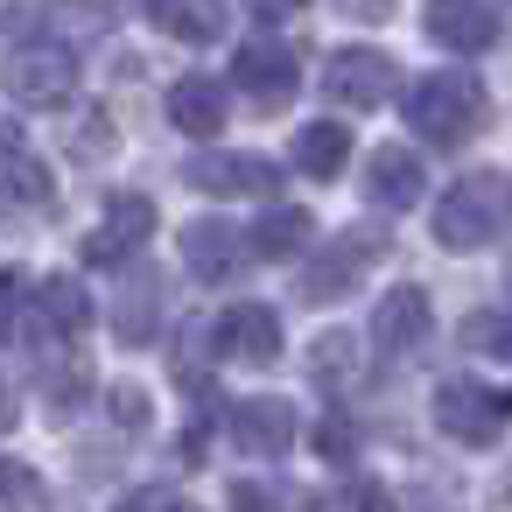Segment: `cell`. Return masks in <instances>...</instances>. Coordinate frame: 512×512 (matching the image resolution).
Returning <instances> with one entry per match:
<instances>
[{"label": "cell", "instance_id": "obj_4", "mask_svg": "<svg viewBox=\"0 0 512 512\" xmlns=\"http://www.w3.org/2000/svg\"><path fill=\"white\" fill-rule=\"evenodd\" d=\"M435 428L463 449H498L505 435V393L484 379H442L435 386Z\"/></svg>", "mask_w": 512, "mask_h": 512}, {"label": "cell", "instance_id": "obj_27", "mask_svg": "<svg viewBox=\"0 0 512 512\" xmlns=\"http://www.w3.org/2000/svg\"><path fill=\"white\" fill-rule=\"evenodd\" d=\"M463 344L484 351V358H505V316H498V309H477V316L463 323Z\"/></svg>", "mask_w": 512, "mask_h": 512}, {"label": "cell", "instance_id": "obj_14", "mask_svg": "<svg viewBox=\"0 0 512 512\" xmlns=\"http://www.w3.org/2000/svg\"><path fill=\"white\" fill-rule=\"evenodd\" d=\"M421 190H428L421 155H407V148H372V162H365V197H372V211H414Z\"/></svg>", "mask_w": 512, "mask_h": 512}, {"label": "cell", "instance_id": "obj_15", "mask_svg": "<svg viewBox=\"0 0 512 512\" xmlns=\"http://www.w3.org/2000/svg\"><path fill=\"white\" fill-rule=\"evenodd\" d=\"M239 260H246V246H239V232H232V225H218V218L183 225V267H190L197 281H232V274H239Z\"/></svg>", "mask_w": 512, "mask_h": 512}, {"label": "cell", "instance_id": "obj_11", "mask_svg": "<svg viewBox=\"0 0 512 512\" xmlns=\"http://www.w3.org/2000/svg\"><path fill=\"white\" fill-rule=\"evenodd\" d=\"M155 232V204L148 197H113L106 204V225L85 239V267H127Z\"/></svg>", "mask_w": 512, "mask_h": 512}, {"label": "cell", "instance_id": "obj_6", "mask_svg": "<svg viewBox=\"0 0 512 512\" xmlns=\"http://www.w3.org/2000/svg\"><path fill=\"white\" fill-rule=\"evenodd\" d=\"M379 246H386V239H379L372 225H365V232H344V239H330V246L309 260V274L295 281V288H302V302H337L344 288H358V274H365V260H372Z\"/></svg>", "mask_w": 512, "mask_h": 512}, {"label": "cell", "instance_id": "obj_20", "mask_svg": "<svg viewBox=\"0 0 512 512\" xmlns=\"http://www.w3.org/2000/svg\"><path fill=\"white\" fill-rule=\"evenodd\" d=\"M344 162H351V127H337V120H316V127H302L295 134V169L302 176H344Z\"/></svg>", "mask_w": 512, "mask_h": 512}, {"label": "cell", "instance_id": "obj_25", "mask_svg": "<svg viewBox=\"0 0 512 512\" xmlns=\"http://www.w3.org/2000/svg\"><path fill=\"white\" fill-rule=\"evenodd\" d=\"M316 456H323V463H351V456H358V421L323 414V421H316Z\"/></svg>", "mask_w": 512, "mask_h": 512}, {"label": "cell", "instance_id": "obj_1", "mask_svg": "<svg viewBox=\"0 0 512 512\" xmlns=\"http://www.w3.org/2000/svg\"><path fill=\"white\" fill-rule=\"evenodd\" d=\"M400 113H407V127H414V141H428V148H463V141L477 134L484 92H477L463 71H435V78H414V85H407Z\"/></svg>", "mask_w": 512, "mask_h": 512}, {"label": "cell", "instance_id": "obj_24", "mask_svg": "<svg viewBox=\"0 0 512 512\" xmlns=\"http://www.w3.org/2000/svg\"><path fill=\"white\" fill-rule=\"evenodd\" d=\"M85 393H92L85 358H71V365H57V372H50V414H57V421H64V414H78V407H85Z\"/></svg>", "mask_w": 512, "mask_h": 512}, {"label": "cell", "instance_id": "obj_30", "mask_svg": "<svg viewBox=\"0 0 512 512\" xmlns=\"http://www.w3.org/2000/svg\"><path fill=\"white\" fill-rule=\"evenodd\" d=\"M232 512H281V491L260 484V477H239L232 484Z\"/></svg>", "mask_w": 512, "mask_h": 512}, {"label": "cell", "instance_id": "obj_3", "mask_svg": "<svg viewBox=\"0 0 512 512\" xmlns=\"http://www.w3.org/2000/svg\"><path fill=\"white\" fill-rule=\"evenodd\" d=\"M0 85H8L15 106L50 113V106H64V99L78 92V57H71L64 43H15L8 64H0Z\"/></svg>", "mask_w": 512, "mask_h": 512}, {"label": "cell", "instance_id": "obj_28", "mask_svg": "<svg viewBox=\"0 0 512 512\" xmlns=\"http://www.w3.org/2000/svg\"><path fill=\"white\" fill-rule=\"evenodd\" d=\"M113 512H183V491H169V484H134V491H120Z\"/></svg>", "mask_w": 512, "mask_h": 512}, {"label": "cell", "instance_id": "obj_2", "mask_svg": "<svg viewBox=\"0 0 512 512\" xmlns=\"http://www.w3.org/2000/svg\"><path fill=\"white\" fill-rule=\"evenodd\" d=\"M498 232H505V176H498V169H470V176L442 197L435 239H442L449 253H477V246H491Z\"/></svg>", "mask_w": 512, "mask_h": 512}, {"label": "cell", "instance_id": "obj_7", "mask_svg": "<svg viewBox=\"0 0 512 512\" xmlns=\"http://www.w3.org/2000/svg\"><path fill=\"white\" fill-rule=\"evenodd\" d=\"M211 351L232 358V365H274L281 358V316L260 309V302H239L211 323Z\"/></svg>", "mask_w": 512, "mask_h": 512}, {"label": "cell", "instance_id": "obj_23", "mask_svg": "<svg viewBox=\"0 0 512 512\" xmlns=\"http://www.w3.org/2000/svg\"><path fill=\"white\" fill-rule=\"evenodd\" d=\"M36 498H43V477L15 456H0V512H36Z\"/></svg>", "mask_w": 512, "mask_h": 512}, {"label": "cell", "instance_id": "obj_13", "mask_svg": "<svg viewBox=\"0 0 512 512\" xmlns=\"http://www.w3.org/2000/svg\"><path fill=\"white\" fill-rule=\"evenodd\" d=\"M428 344V295L421 288H386L372 309V351L379 358H407Z\"/></svg>", "mask_w": 512, "mask_h": 512}, {"label": "cell", "instance_id": "obj_26", "mask_svg": "<svg viewBox=\"0 0 512 512\" xmlns=\"http://www.w3.org/2000/svg\"><path fill=\"white\" fill-rule=\"evenodd\" d=\"M57 22H64L71 36H92V29L113 22V0H57Z\"/></svg>", "mask_w": 512, "mask_h": 512}, {"label": "cell", "instance_id": "obj_33", "mask_svg": "<svg viewBox=\"0 0 512 512\" xmlns=\"http://www.w3.org/2000/svg\"><path fill=\"white\" fill-rule=\"evenodd\" d=\"M8 428H15V393L0 386V435H8Z\"/></svg>", "mask_w": 512, "mask_h": 512}, {"label": "cell", "instance_id": "obj_12", "mask_svg": "<svg viewBox=\"0 0 512 512\" xmlns=\"http://www.w3.org/2000/svg\"><path fill=\"white\" fill-rule=\"evenodd\" d=\"M295 78H302V64L288 43H239V57H232V85L260 106H281L295 92Z\"/></svg>", "mask_w": 512, "mask_h": 512}, {"label": "cell", "instance_id": "obj_17", "mask_svg": "<svg viewBox=\"0 0 512 512\" xmlns=\"http://www.w3.org/2000/svg\"><path fill=\"white\" fill-rule=\"evenodd\" d=\"M113 330H120V344H134V351L162 337V281H155V274H134V281L120 288Z\"/></svg>", "mask_w": 512, "mask_h": 512}, {"label": "cell", "instance_id": "obj_29", "mask_svg": "<svg viewBox=\"0 0 512 512\" xmlns=\"http://www.w3.org/2000/svg\"><path fill=\"white\" fill-rule=\"evenodd\" d=\"M106 407H113V421H120V428H134V435H141V428H148V414H155L141 386H113V400H106Z\"/></svg>", "mask_w": 512, "mask_h": 512}, {"label": "cell", "instance_id": "obj_10", "mask_svg": "<svg viewBox=\"0 0 512 512\" xmlns=\"http://www.w3.org/2000/svg\"><path fill=\"white\" fill-rule=\"evenodd\" d=\"M183 183L204 190V197H274L281 169H274L267 155H197V162L183 169Z\"/></svg>", "mask_w": 512, "mask_h": 512}, {"label": "cell", "instance_id": "obj_32", "mask_svg": "<svg viewBox=\"0 0 512 512\" xmlns=\"http://www.w3.org/2000/svg\"><path fill=\"white\" fill-rule=\"evenodd\" d=\"M400 512H456V505H449L442 491H407V498H400Z\"/></svg>", "mask_w": 512, "mask_h": 512}, {"label": "cell", "instance_id": "obj_31", "mask_svg": "<svg viewBox=\"0 0 512 512\" xmlns=\"http://www.w3.org/2000/svg\"><path fill=\"white\" fill-rule=\"evenodd\" d=\"M372 505H379V484H365V477H358V484H344L323 512H372Z\"/></svg>", "mask_w": 512, "mask_h": 512}, {"label": "cell", "instance_id": "obj_21", "mask_svg": "<svg viewBox=\"0 0 512 512\" xmlns=\"http://www.w3.org/2000/svg\"><path fill=\"white\" fill-rule=\"evenodd\" d=\"M36 323H43V330H57V337H78V330L92 323V302H85V288H78L71 274H50V281H36Z\"/></svg>", "mask_w": 512, "mask_h": 512}, {"label": "cell", "instance_id": "obj_8", "mask_svg": "<svg viewBox=\"0 0 512 512\" xmlns=\"http://www.w3.org/2000/svg\"><path fill=\"white\" fill-rule=\"evenodd\" d=\"M295 435H302V414L281 393H253L232 407V442L246 456H281V449H295Z\"/></svg>", "mask_w": 512, "mask_h": 512}, {"label": "cell", "instance_id": "obj_9", "mask_svg": "<svg viewBox=\"0 0 512 512\" xmlns=\"http://www.w3.org/2000/svg\"><path fill=\"white\" fill-rule=\"evenodd\" d=\"M421 29H428V43H442V50L484 57V50L498 43V8H491V0H428Z\"/></svg>", "mask_w": 512, "mask_h": 512}, {"label": "cell", "instance_id": "obj_22", "mask_svg": "<svg viewBox=\"0 0 512 512\" xmlns=\"http://www.w3.org/2000/svg\"><path fill=\"white\" fill-rule=\"evenodd\" d=\"M302 246H309V211H267L253 225V253H267V260H288Z\"/></svg>", "mask_w": 512, "mask_h": 512}, {"label": "cell", "instance_id": "obj_34", "mask_svg": "<svg viewBox=\"0 0 512 512\" xmlns=\"http://www.w3.org/2000/svg\"><path fill=\"white\" fill-rule=\"evenodd\" d=\"M183 512H197V505H183Z\"/></svg>", "mask_w": 512, "mask_h": 512}, {"label": "cell", "instance_id": "obj_5", "mask_svg": "<svg viewBox=\"0 0 512 512\" xmlns=\"http://www.w3.org/2000/svg\"><path fill=\"white\" fill-rule=\"evenodd\" d=\"M323 92H330L337 106H351V113H372V106H393V99H400V71H393V57H379V50H337V57L323 64Z\"/></svg>", "mask_w": 512, "mask_h": 512}, {"label": "cell", "instance_id": "obj_16", "mask_svg": "<svg viewBox=\"0 0 512 512\" xmlns=\"http://www.w3.org/2000/svg\"><path fill=\"white\" fill-rule=\"evenodd\" d=\"M148 22L169 36V43H225V0H148Z\"/></svg>", "mask_w": 512, "mask_h": 512}, {"label": "cell", "instance_id": "obj_18", "mask_svg": "<svg viewBox=\"0 0 512 512\" xmlns=\"http://www.w3.org/2000/svg\"><path fill=\"white\" fill-rule=\"evenodd\" d=\"M169 120L183 127V134H197V141H211L225 120H232V106H225V92L211 85V78H183L176 92H169Z\"/></svg>", "mask_w": 512, "mask_h": 512}, {"label": "cell", "instance_id": "obj_19", "mask_svg": "<svg viewBox=\"0 0 512 512\" xmlns=\"http://www.w3.org/2000/svg\"><path fill=\"white\" fill-rule=\"evenodd\" d=\"M302 365H309V379H316L323 393H344V386L358 379V365H365V344H358L351 330H323Z\"/></svg>", "mask_w": 512, "mask_h": 512}]
</instances>
